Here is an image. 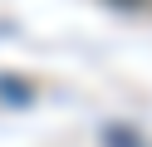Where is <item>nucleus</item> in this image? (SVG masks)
Returning a JSON list of instances; mask_svg holds the SVG:
<instances>
[{"label": "nucleus", "mask_w": 152, "mask_h": 147, "mask_svg": "<svg viewBox=\"0 0 152 147\" xmlns=\"http://www.w3.org/2000/svg\"><path fill=\"white\" fill-rule=\"evenodd\" d=\"M108 5H123V10H137V5H147V0H108Z\"/></svg>", "instance_id": "obj_1"}]
</instances>
